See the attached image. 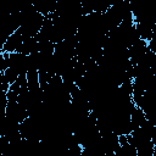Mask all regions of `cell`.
Segmentation results:
<instances>
[{
	"label": "cell",
	"instance_id": "cell-1",
	"mask_svg": "<svg viewBox=\"0 0 156 156\" xmlns=\"http://www.w3.org/2000/svg\"><path fill=\"white\" fill-rule=\"evenodd\" d=\"M5 113L9 118L21 123L28 117V111L17 101V100H7Z\"/></svg>",
	"mask_w": 156,
	"mask_h": 156
},
{
	"label": "cell",
	"instance_id": "cell-2",
	"mask_svg": "<svg viewBox=\"0 0 156 156\" xmlns=\"http://www.w3.org/2000/svg\"><path fill=\"white\" fill-rule=\"evenodd\" d=\"M23 41V37L18 30H15L7 39L6 41L2 44L1 46V51H6V52H17L20 50V46Z\"/></svg>",
	"mask_w": 156,
	"mask_h": 156
},
{
	"label": "cell",
	"instance_id": "cell-3",
	"mask_svg": "<svg viewBox=\"0 0 156 156\" xmlns=\"http://www.w3.org/2000/svg\"><path fill=\"white\" fill-rule=\"evenodd\" d=\"M32 5L43 16H48L56 10L57 2L56 0H32Z\"/></svg>",
	"mask_w": 156,
	"mask_h": 156
},
{
	"label": "cell",
	"instance_id": "cell-4",
	"mask_svg": "<svg viewBox=\"0 0 156 156\" xmlns=\"http://www.w3.org/2000/svg\"><path fill=\"white\" fill-rule=\"evenodd\" d=\"M38 43L35 40L34 37H28V38H23V41L20 46V50L17 52H21L23 55H30L33 52H38Z\"/></svg>",
	"mask_w": 156,
	"mask_h": 156
},
{
	"label": "cell",
	"instance_id": "cell-5",
	"mask_svg": "<svg viewBox=\"0 0 156 156\" xmlns=\"http://www.w3.org/2000/svg\"><path fill=\"white\" fill-rule=\"evenodd\" d=\"M129 119H130L132 128L135 129V128H138V127L146 119V115L144 113V111H143L139 106H135V105H134V107H133L132 111H130Z\"/></svg>",
	"mask_w": 156,
	"mask_h": 156
},
{
	"label": "cell",
	"instance_id": "cell-6",
	"mask_svg": "<svg viewBox=\"0 0 156 156\" xmlns=\"http://www.w3.org/2000/svg\"><path fill=\"white\" fill-rule=\"evenodd\" d=\"M4 74V72H2V69H1V67H0V77Z\"/></svg>",
	"mask_w": 156,
	"mask_h": 156
},
{
	"label": "cell",
	"instance_id": "cell-7",
	"mask_svg": "<svg viewBox=\"0 0 156 156\" xmlns=\"http://www.w3.org/2000/svg\"><path fill=\"white\" fill-rule=\"evenodd\" d=\"M0 51H1V45H0Z\"/></svg>",
	"mask_w": 156,
	"mask_h": 156
}]
</instances>
